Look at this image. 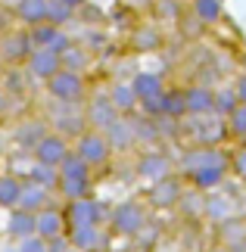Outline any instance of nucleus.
I'll return each instance as SVG.
<instances>
[{
	"mask_svg": "<svg viewBox=\"0 0 246 252\" xmlns=\"http://www.w3.org/2000/svg\"><path fill=\"white\" fill-rule=\"evenodd\" d=\"M72 153L84 162V165H91L94 171L103 168L106 162L112 159V147H109V140H106V134L103 131H94V128H84L72 140Z\"/></svg>",
	"mask_w": 246,
	"mask_h": 252,
	"instance_id": "obj_3",
	"label": "nucleus"
},
{
	"mask_svg": "<svg viewBox=\"0 0 246 252\" xmlns=\"http://www.w3.org/2000/svg\"><path fill=\"white\" fill-rule=\"evenodd\" d=\"M150 224V215H146V206L137 199H125L109 212V234L119 237H137L141 230Z\"/></svg>",
	"mask_w": 246,
	"mask_h": 252,
	"instance_id": "obj_4",
	"label": "nucleus"
},
{
	"mask_svg": "<svg viewBox=\"0 0 246 252\" xmlns=\"http://www.w3.org/2000/svg\"><path fill=\"white\" fill-rule=\"evenodd\" d=\"M137 41H141L143 47H156L159 44V34H156L153 28H143V32H137Z\"/></svg>",
	"mask_w": 246,
	"mask_h": 252,
	"instance_id": "obj_33",
	"label": "nucleus"
},
{
	"mask_svg": "<svg viewBox=\"0 0 246 252\" xmlns=\"http://www.w3.org/2000/svg\"><path fill=\"white\" fill-rule=\"evenodd\" d=\"M0 69H3V56H0Z\"/></svg>",
	"mask_w": 246,
	"mask_h": 252,
	"instance_id": "obj_37",
	"label": "nucleus"
},
{
	"mask_svg": "<svg viewBox=\"0 0 246 252\" xmlns=\"http://www.w3.org/2000/svg\"><path fill=\"white\" fill-rule=\"evenodd\" d=\"M237 106H240V100H237V94H234V87L215 91V115H218V119H228Z\"/></svg>",
	"mask_w": 246,
	"mask_h": 252,
	"instance_id": "obj_28",
	"label": "nucleus"
},
{
	"mask_svg": "<svg viewBox=\"0 0 246 252\" xmlns=\"http://www.w3.org/2000/svg\"><path fill=\"white\" fill-rule=\"evenodd\" d=\"M13 19L22 22V28L44 25L50 19V0H16L13 3Z\"/></svg>",
	"mask_w": 246,
	"mask_h": 252,
	"instance_id": "obj_19",
	"label": "nucleus"
},
{
	"mask_svg": "<svg viewBox=\"0 0 246 252\" xmlns=\"http://www.w3.org/2000/svg\"><path fill=\"white\" fill-rule=\"evenodd\" d=\"M81 109H84L87 128H94V131H106V128L115 122V115H119V112L112 109L109 96H91V100L81 103Z\"/></svg>",
	"mask_w": 246,
	"mask_h": 252,
	"instance_id": "obj_16",
	"label": "nucleus"
},
{
	"mask_svg": "<svg viewBox=\"0 0 246 252\" xmlns=\"http://www.w3.org/2000/svg\"><path fill=\"white\" fill-rule=\"evenodd\" d=\"M60 3H66L69 9H75V13H78V9H81V6L87 3V0H60Z\"/></svg>",
	"mask_w": 246,
	"mask_h": 252,
	"instance_id": "obj_34",
	"label": "nucleus"
},
{
	"mask_svg": "<svg viewBox=\"0 0 246 252\" xmlns=\"http://www.w3.org/2000/svg\"><path fill=\"white\" fill-rule=\"evenodd\" d=\"M190 13L200 25H218L224 19V0H193Z\"/></svg>",
	"mask_w": 246,
	"mask_h": 252,
	"instance_id": "obj_23",
	"label": "nucleus"
},
{
	"mask_svg": "<svg viewBox=\"0 0 246 252\" xmlns=\"http://www.w3.org/2000/svg\"><path fill=\"white\" fill-rule=\"evenodd\" d=\"M146 199H150L156 209H172V206H178V202L184 199V184H181V178H175V174H172V178H165V181L150 184Z\"/></svg>",
	"mask_w": 246,
	"mask_h": 252,
	"instance_id": "obj_13",
	"label": "nucleus"
},
{
	"mask_svg": "<svg viewBox=\"0 0 246 252\" xmlns=\"http://www.w3.org/2000/svg\"><path fill=\"white\" fill-rule=\"evenodd\" d=\"M231 87H234V94H237V100H240V103H246V69L237 75V78H234V84H231Z\"/></svg>",
	"mask_w": 246,
	"mask_h": 252,
	"instance_id": "obj_32",
	"label": "nucleus"
},
{
	"mask_svg": "<svg viewBox=\"0 0 246 252\" xmlns=\"http://www.w3.org/2000/svg\"><path fill=\"white\" fill-rule=\"evenodd\" d=\"M175 3H181V6H190V3H193V0H175Z\"/></svg>",
	"mask_w": 246,
	"mask_h": 252,
	"instance_id": "obj_36",
	"label": "nucleus"
},
{
	"mask_svg": "<svg viewBox=\"0 0 246 252\" xmlns=\"http://www.w3.org/2000/svg\"><path fill=\"white\" fill-rule=\"evenodd\" d=\"M53 193L50 187H44V184H35V181H22V190H19V202L16 209H25L37 215V212H44L47 206H53Z\"/></svg>",
	"mask_w": 246,
	"mask_h": 252,
	"instance_id": "obj_14",
	"label": "nucleus"
},
{
	"mask_svg": "<svg viewBox=\"0 0 246 252\" xmlns=\"http://www.w3.org/2000/svg\"><path fill=\"white\" fill-rule=\"evenodd\" d=\"M106 140H109L112 150H134L137 147V137H134V122L128 115H115V122L103 131Z\"/></svg>",
	"mask_w": 246,
	"mask_h": 252,
	"instance_id": "obj_20",
	"label": "nucleus"
},
{
	"mask_svg": "<svg viewBox=\"0 0 246 252\" xmlns=\"http://www.w3.org/2000/svg\"><path fill=\"white\" fill-rule=\"evenodd\" d=\"M35 234L41 240H47V243L66 237V215H63V209L47 206L44 212H37V215H35Z\"/></svg>",
	"mask_w": 246,
	"mask_h": 252,
	"instance_id": "obj_17",
	"label": "nucleus"
},
{
	"mask_svg": "<svg viewBox=\"0 0 246 252\" xmlns=\"http://www.w3.org/2000/svg\"><path fill=\"white\" fill-rule=\"evenodd\" d=\"M184 106L187 115L193 119H206V115H215V91L206 84H193L184 91Z\"/></svg>",
	"mask_w": 246,
	"mask_h": 252,
	"instance_id": "obj_18",
	"label": "nucleus"
},
{
	"mask_svg": "<svg viewBox=\"0 0 246 252\" xmlns=\"http://www.w3.org/2000/svg\"><path fill=\"white\" fill-rule=\"evenodd\" d=\"M56 174H60V178H56V193H60L66 202L91 196V190H94V168L84 165L75 153H69V159L56 168Z\"/></svg>",
	"mask_w": 246,
	"mask_h": 252,
	"instance_id": "obj_1",
	"label": "nucleus"
},
{
	"mask_svg": "<svg viewBox=\"0 0 246 252\" xmlns=\"http://www.w3.org/2000/svg\"><path fill=\"white\" fill-rule=\"evenodd\" d=\"M66 237H69V246L78 249V252H103L109 246V230L103 224L72 227V230H66Z\"/></svg>",
	"mask_w": 246,
	"mask_h": 252,
	"instance_id": "obj_10",
	"label": "nucleus"
},
{
	"mask_svg": "<svg viewBox=\"0 0 246 252\" xmlns=\"http://www.w3.org/2000/svg\"><path fill=\"white\" fill-rule=\"evenodd\" d=\"M224 122H228L231 137H237V140H243V143H246V103H240V106H237V109H234Z\"/></svg>",
	"mask_w": 246,
	"mask_h": 252,
	"instance_id": "obj_29",
	"label": "nucleus"
},
{
	"mask_svg": "<svg viewBox=\"0 0 246 252\" xmlns=\"http://www.w3.org/2000/svg\"><path fill=\"white\" fill-rule=\"evenodd\" d=\"M178 168H181V174L196 171V168H228V153H221L218 147H193V150H184Z\"/></svg>",
	"mask_w": 246,
	"mask_h": 252,
	"instance_id": "obj_9",
	"label": "nucleus"
},
{
	"mask_svg": "<svg viewBox=\"0 0 246 252\" xmlns=\"http://www.w3.org/2000/svg\"><path fill=\"white\" fill-rule=\"evenodd\" d=\"M44 84H47V94H50L56 103H78V106H81V103L87 100V94H91L84 72L66 69V65H63L56 75H50Z\"/></svg>",
	"mask_w": 246,
	"mask_h": 252,
	"instance_id": "obj_2",
	"label": "nucleus"
},
{
	"mask_svg": "<svg viewBox=\"0 0 246 252\" xmlns=\"http://www.w3.org/2000/svg\"><path fill=\"white\" fill-rule=\"evenodd\" d=\"M28 37H32V44H35V47H44V50H53V53H63L66 47L72 44V37H69L66 28L50 25V22L28 28Z\"/></svg>",
	"mask_w": 246,
	"mask_h": 252,
	"instance_id": "obj_15",
	"label": "nucleus"
},
{
	"mask_svg": "<svg viewBox=\"0 0 246 252\" xmlns=\"http://www.w3.org/2000/svg\"><path fill=\"white\" fill-rule=\"evenodd\" d=\"M19 190H22V178L19 174H13V171L0 174V209H16Z\"/></svg>",
	"mask_w": 246,
	"mask_h": 252,
	"instance_id": "obj_25",
	"label": "nucleus"
},
{
	"mask_svg": "<svg viewBox=\"0 0 246 252\" xmlns=\"http://www.w3.org/2000/svg\"><path fill=\"white\" fill-rule=\"evenodd\" d=\"M69 153H72V140L63 137V134L56 131H47L41 140L35 143L32 150H28V156H32L37 165H47V168H60L63 162L69 159Z\"/></svg>",
	"mask_w": 246,
	"mask_h": 252,
	"instance_id": "obj_5",
	"label": "nucleus"
},
{
	"mask_svg": "<svg viewBox=\"0 0 246 252\" xmlns=\"http://www.w3.org/2000/svg\"><path fill=\"white\" fill-rule=\"evenodd\" d=\"M228 171H231L237 181L246 184V143H243V147H237V150L228 156Z\"/></svg>",
	"mask_w": 246,
	"mask_h": 252,
	"instance_id": "obj_30",
	"label": "nucleus"
},
{
	"mask_svg": "<svg viewBox=\"0 0 246 252\" xmlns=\"http://www.w3.org/2000/svg\"><path fill=\"white\" fill-rule=\"evenodd\" d=\"M35 234V215L25 209H9V218H6V237L9 240H25Z\"/></svg>",
	"mask_w": 246,
	"mask_h": 252,
	"instance_id": "obj_22",
	"label": "nucleus"
},
{
	"mask_svg": "<svg viewBox=\"0 0 246 252\" xmlns=\"http://www.w3.org/2000/svg\"><path fill=\"white\" fill-rule=\"evenodd\" d=\"M63 215H66V230L84 227V224H103V206L94 196H81V199L66 202Z\"/></svg>",
	"mask_w": 246,
	"mask_h": 252,
	"instance_id": "obj_8",
	"label": "nucleus"
},
{
	"mask_svg": "<svg viewBox=\"0 0 246 252\" xmlns=\"http://www.w3.org/2000/svg\"><path fill=\"white\" fill-rule=\"evenodd\" d=\"M60 60H63V65L66 69H75V72H84L87 65H91V50L87 47H81V44H69L66 50L60 53Z\"/></svg>",
	"mask_w": 246,
	"mask_h": 252,
	"instance_id": "obj_27",
	"label": "nucleus"
},
{
	"mask_svg": "<svg viewBox=\"0 0 246 252\" xmlns=\"http://www.w3.org/2000/svg\"><path fill=\"white\" fill-rule=\"evenodd\" d=\"M187 184H190L193 190H200V193H212V190H218L224 178H228V168H196V171H187L184 174Z\"/></svg>",
	"mask_w": 246,
	"mask_h": 252,
	"instance_id": "obj_21",
	"label": "nucleus"
},
{
	"mask_svg": "<svg viewBox=\"0 0 246 252\" xmlns=\"http://www.w3.org/2000/svg\"><path fill=\"white\" fill-rule=\"evenodd\" d=\"M22 69L28 72V78H35V81H47L50 75H56L63 69V60H60V53H53V50H44V47H35L32 53H28V60Z\"/></svg>",
	"mask_w": 246,
	"mask_h": 252,
	"instance_id": "obj_11",
	"label": "nucleus"
},
{
	"mask_svg": "<svg viewBox=\"0 0 246 252\" xmlns=\"http://www.w3.org/2000/svg\"><path fill=\"white\" fill-rule=\"evenodd\" d=\"M243 187H246V184H243Z\"/></svg>",
	"mask_w": 246,
	"mask_h": 252,
	"instance_id": "obj_39",
	"label": "nucleus"
},
{
	"mask_svg": "<svg viewBox=\"0 0 246 252\" xmlns=\"http://www.w3.org/2000/svg\"><path fill=\"white\" fill-rule=\"evenodd\" d=\"M159 109H162V119H184L187 115V106H184V91H165L159 96Z\"/></svg>",
	"mask_w": 246,
	"mask_h": 252,
	"instance_id": "obj_26",
	"label": "nucleus"
},
{
	"mask_svg": "<svg viewBox=\"0 0 246 252\" xmlns=\"http://www.w3.org/2000/svg\"><path fill=\"white\" fill-rule=\"evenodd\" d=\"M209 252H231V249H228V246H221V243H218V246H212Z\"/></svg>",
	"mask_w": 246,
	"mask_h": 252,
	"instance_id": "obj_35",
	"label": "nucleus"
},
{
	"mask_svg": "<svg viewBox=\"0 0 246 252\" xmlns=\"http://www.w3.org/2000/svg\"><path fill=\"white\" fill-rule=\"evenodd\" d=\"M134 171H137V178H141V181L156 184V181L172 178V174H175V162L169 159V153H162V150H143L141 156H137Z\"/></svg>",
	"mask_w": 246,
	"mask_h": 252,
	"instance_id": "obj_7",
	"label": "nucleus"
},
{
	"mask_svg": "<svg viewBox=\"0 0 246 252\" xmlns=\"http://www.w3.org/2000/svg\"><path fill=\"white\" fill-rule=\"evenodd\" d=\"M16 252H50V243H47V240H41L37 234H32V237L19 240V243H16Z\"/></svg>",
	"mask_w": 246,
	"mask_h": 252,
	"instance_id": "obj_31",
	"label": "nucleus"
},
{
	"mask_svg": "<svg viewBox=\"0 0 246 252\" xmlns=\"http://www.w3.org/2000/svg\"><path fill=\"white\" fill-rule=\"evenodd\" d=\"M131 91L137 96V106L146 103V100H156V96H162L169 87H165V75L162 72H150V69H141L131 75Z\"/></svg>",
	"mask_w": 246,
	"mask_h": 252,
	"instance_id": "obj_12",
	"label": "nucleus"
},
{
	"mask_svg": "<svg viewBox=\"0 0 246 252\" xmlns=\"http://www.w3.org/2000/svg\"><path fill=\"white\" fill-rule=\"evenodd\" d=\"M106 96H109L112 109L119 112V115H134V112H137V96H134V91H131V84H128V81L112 84Z\"/></svg>",
	"mask_w": 246,
	"mask_h": 252,
	"instance_id": "obj_24",
	"label": "nucleus"
},
{
	"mask_svg": "<svg viewBox=\"0 0 246 252\" xmlns=\"http://www.w3.org/2000/svg\"><path fill=\"white\" fill-rule=\"evenodd\" d=\"M0 13H3V3H0Z\"/></svg>",
	"mask_w": 246,
	"mask_h": 252,
	"instance_id": "obj_38",
	"label": "nucleus"
},
{
	"mask_svg": "<svg viewBox=\"0 0 246 252\" xmlns=\"http://www.w3.org/2000/svg\"><path fill=\"white\" fill-rule=\"evenodd\" d=\"M32 50H35V44H32V37H28V28H6V32L0 34L3 65H25Z\"/></svg>",
	"mask_w": 246,
	"mask_h": 252,
	"instance_id": "obj_6",
	"label": "nucleus"
}]
</instances>
